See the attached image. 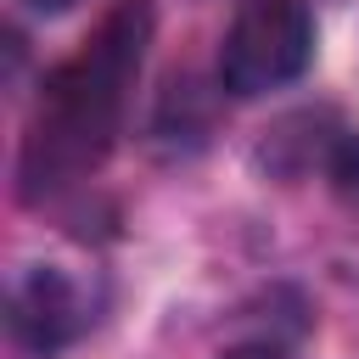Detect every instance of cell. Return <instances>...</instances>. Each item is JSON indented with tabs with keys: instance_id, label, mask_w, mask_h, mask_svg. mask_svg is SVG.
Segmentation results:
<instances>
[{
	"instance_id": "277c9868",
	"label": "cell",
	"mask_w": 359,
	"mask_h": 359,
	"mask_svg": "<svg viewBox=\"0 0 359 359\" xmlns=\"http://www.w3.org/2000/svg\"><path fill=\"white\" fill-rule=\"evenodd\" d=\"M224 359H280V353H269V348H236V353H224Z\"/></svg>"
},
{
	"instance_id": "5b68a950",
	"label": "cell",
	"mask_w": 359,
	"mask_h": 359,
	"mask_svg": "<svg viewBox=\"0 0 359 359\" xmlns=\"http://www.w3.org/2000/svg\"><path fill=\"white\" fill-rule=\"evenodd\" d=\"M28 6H34V11H67L73 0H28Z\"/></svg>"
},
{
	"instance_id": "6da1fadb",
	"label": "cell",
	"mask_w": 359,
	"mask_h": 359,
	"mask_svg": "<svg viewBox=\"0 0 359 359\" xmlns=\"http://www.w3.org/2000/svg\"><path fill=\"white\" fill-rule=\"evenodd\" d=\"M146 45H151V0H118L95 22V34L45 79L17 168L22 196L67 191L112 151Z\"/></svg>"
},
{
	"instance_id": "7a4b0ae2",
	"label": "cell",
	"mask_w": 359,
	"mask_h": 359,
	"mask_svg": "<svg viewBox=\"0 0 359 359\" xmlns=\"http://www.w3.org/2000/svg\"><path fill=\"white\" fill-rule=\"evenodd\" d=\"M314 22L303 0H241L224 45H219V84L230 95H269L309 67Z\"/></svg>"
},
{
	"instance_id": "3957f363",
	"label": "cell",
	"mask_w": 359,
	"mask_h": 359,
	"mask_svg": "<svg viewBox=\"0 0 359 359\" xmlns=\"http://www.w3.org/2000/svg\"><path fill=\"white\" fill-rule=\"evenodd\" d=\"M73 331H79V292L56 269H28L11 286V337L39 353H56Z\"/></svg>"
}]
</instances>
